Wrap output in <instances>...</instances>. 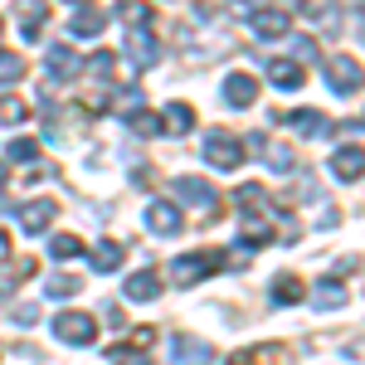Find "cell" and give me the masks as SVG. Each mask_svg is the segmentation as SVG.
Returning a JSON list of instances; mask_svg holds the SVG:
<instances>
[{
  "label": "cell",
  "instance_id": "cell-30",
  "mask_svg": "<svg viewBox=\"0 0 365 365\" xmlns=\"http://www.w3.org/2000/svg\"><path fill=\"white\" fill-rule=\"evenodd\" d=\"M312 297H317V307H341V302H346V287H341L336 278H327V282H317Z\"/></svg>",
  "mask_w": 365,
  "mask_h": 365
},
{
  "label": "cell",
  "instance_id": "cell-38",
  "mask_svg": "<svg viewBox=\"0 0 365 365\" xmlns=\"http://www.w3.org/2000/svg\"><path fill=\"white\" fill-rule=\"evenodd\" d=\"M297 54H302V58H317V39H297Z\"/></svg>",
  "mask_w": 365,
  "mask_h": 365
},
{
  "label": "cell",
  "instance_id": "cell-33",
  "mask_svg": "<svg viewBox=\"0 0 365 365\" xmlns=\"http://www.w3.org/2000/svg\"><path fill=\"white\" fill-rule=\"evenodd\" d=\"M117 20H151V5H141V0H122V5H117Z\"/></svg>",
  "mask_w": 365,
  "mask_h": 365
},
{
  "label": "cell",
  "instance_id": "cell-18",
  "mask_svg": "<svg viewBox=\"0 0 365 365\" xmlns=\"http://www.w3.org/2000/svg\"><path fill=\"white\" fill-rule=\"evenodd\" d=\"M253 141H258V151H263V161H268L273 170H282V175H287V170L297 166V156H292V146H278V141H263V137H253Z\"/></svg>",
  "mask_w": 365,
  "mask_h": 365
},
{
  "label": "cell",
  "instance_id": "cell-6",
  "mask_svg": "<svg viewBox=\"0 0 365 365\" xmlns=\"http://www.w3.org/2000/svg\"><path fill=\"white\" fill-rule=\"evenodd\" d=\"M327 83H331V93H356V88H361V63H356V58H331V63H327Z\"/></svg>",
  "mask_w": 365,
  "mask_h": 365
},
{
  "label": "cell",
  "instance_id": "cell-39",
  "mask_svg": "<svg viewBox=\"0 0 365 365\" xmlns=\"http://www.w3.org/2000/svg\"><path fill=\"white\" fill-rule=\"evenodd\" d=\"M0 258H10V234H0Z\"/></svg>",
  "mask_w": 365,
  "mask_h": 365
},
{
  "label": "cell",
  "instance_id": "cell-23",
  "mask_svg": "<svg viewBox=\"0 0 365 365\" xmlns=\"http://www.w3.org/2000/svg\"><path fill=\"white\" fill-rule=\"evenodd\" d=\"M25 117H29L25 98H15V93H5V98H0V127H20Z\"/></svg>",
  "mask_w": 365,
  "mask_h": 365
},
{
  "label": "cell",
  "instance_id": "cell-19",
  "mask_svg": "<svg viewBox=\"0 0 365 365\" xmlns=\"http://www.w3.org/2000/svg\"><path fill=\"white\" fill-rule=\"evenodd\" d=\"M307 297V287H302V278H292V273H282V278H273V302H282V307H292V302H302Z\"/></svg>",
  "mask_w": 365,
  "mask_h": 365
},
{
  "label": "cell",
  "instance_id": "cell-22",
  "mask_svg": "<svg viewBox=\"0 0 365 365\" xmlns=\"http://www.w3.org/2000/svg\"><path fill=\"white\" fill-rule=\"evenodd\" d=\"M268 239H273L268 220H244V225H239V244H244V249H263Z\"/></svg>",
  "mask_w": 365,
  "mask_h": 365
},
{
  "label": "cell",
  "instance_id": "cell-31",
  "mask_svg": "<svg viewBox=\"0 0 365 365\" xmlns=\"http://www.w3.org/2000/svg\"><path fill=\"white\" fill-rule=\"evenodd\" d=\"M127 122H132L137 137H156V132H161V122H156L151 113H132V108H127Z\"/></svg>",
  "mask_w": 365,
  "mask_h": 365
},
{
  "label": "cell",
  "instance_id": "cell-40",
  "mask_svg": "<svg viewBox=\"0 0 365 365\" xmlns=\"http://www.w3.org/2000/svg\"><path fill=\"white\" fill-rule=\"evenodd\" d=\"M5 190H10V175H5V166H0V195H5Z\"/></svg>",
  "mask_w": 365,
  "mask_h": 365
},
{
  "label": "cell",
  "instance_id": "cell-13",
  "mask_svg": "<svg viewBox=\"0 0 365 365\" xmlns=\"http://www.w3.org/2000/svg\"><path fill=\"white\" fill-rule=\"evenodd\" d=\"M253 34H258V39H282V34H287V15H282V10H253Z\"/></svg>",
  "mask_w": 365,
  "mask_h": 365
},
{
  "label": "cell",
  "instance_id": "cell-35",
  "mask_svg": "<svg viewBox=\"0 0 365 365\" xmlns=\"http://www.w3.org/2000/svg\"><path fill=\"white\" fill-rule=\"evenodd\" d=\"M10 317H15L20 327H39V302H20V307L10 312Z\"/></svg>",
  "mask_w": 365,
  "mask_h": 365
},
{
  "label": "cell",
  "instance_id": "cell-24",
  "mask_svg": "<svg viewBox=\"0 0 365 365\" xmlns=\"http://www.w3.org/2000/svg\"><path fill=\"white\" fill-rule=\"evenodd\" d=\"M93 268H98V273L122 268V244H117V239H103V244H98V253H93Z\"/></svg>",
  "mask_w": 365,
  "mask_h": 365
},
{
  "label": "cell",
  "instance_id": "cell-15",
  "mask_svg": "<svg viewBox=\"0 0 365 365\" xmlns=\"http://www.w3.org/2000/svg\"><path fill=\"white\" fill-rule=\"evenodd\" d=\"M331 170H336L341 180H361V170H365V151L356 146V141H351L346 151H336V156H331Z\"/></svg>",
  "mask_w": 365,
  "mask_h": 365
},
{
  "label": "cell",
  "instance_id": "cell-34",
  "mask_svg": "<svg viewBox=\"0 0 365 365\" xmlns=\"http://www.w3.org/2000/svg\"><path fill=\"white\" fill-rule=\"evenodd\" d=\"M263 185H239V190H234V205H244V210H249V205H263Z\"/></svg>",
  "mask_w": 365,
  "mask_h": 365
},
{
  "label": "cell",
  "instance_id": "cell-42",
  "mask_svg": "<svg viewBox=\"0 0 365 365\" xmlns=\"http://www.w3.org/2000/svg\"><path fill=\"white\" fill-rule=\"evenodd\" d=\"M0 292H5V282H0Z\"/></svg>",
  "mask_w": 365,
  "mask_h": 365
},
{
  "label": "cell",
  "instance_id": "cell-1",
  "mask_svg": "<svg viewBox=\"0 0 365 365\" xmlns=\"http://www.w3.org/2000/svg\"><path fill=\"white\" fill-rule=\"evenodd\" d=\"M220 268H229V253H220V249H205V253H180V258L170 263V278L180 282V287H190V282L210 278V273H220Z\"/></svg>",
  "mask_w": 365,
  "mask_h": 365
},
{
  "label": "cell",
  "instance_id": "cell-2",
  "mask_svg": "<svg viewBox=\"0 0 365 365\" xmlns=\"http://www.w3.org/2000/svg\"><path fill=\"white\" fill-rule=\"evenodd\" d=\"M200 151H205V161L215 170H239L244 166V146H239V137H229V132H210Z\"/></svg>",
  "mask_w": 365,
  "mask_h": 365
},
{
  "label": "cell",
  "instance_id": "cell-11",
  "mask_svg": "<svg viewBox=\"0 0 365 365\" xmlns=\"http://www.w3.org/2000/svg\"><path fill=\"white\" fill-rule=\"evenodd\" d=\"M302 78H307V68L292 63V58H273V63H268V83L273 88H287V93H292V88H302Z\"/></svg>",
  "mask_w": 365,
  "mask_h": 365
},
{
  "label": "cell",
  "instance_id": "cell-16",
  "mask_svg": "<svg viewBox=\"0 0 365 365\" xmlns=\"http://www.w3.org/2000/svg\"><path fill=\"white\" fill-rule=\"evenodd\" d=\"M175 195L185 200V205H215V190H210L200 175H180V180H175Z\"/></svg>",
  "mask_w": 365,
  "mask_h": 365
},
{
  "label": "cell",
  "instance_id": "cell-3",
  "mask_svg": "<svg viewBox=\"0 0 365 365\" xmlns=\"http://www.w3.org/2000/svg\"><path fill=\"white\" fill-rule=\"evenodd\" d=\"M54 336L68 341V346H93L98 322H93L88 312H58V317H54Z\"/></svg>",
  "mask_w": 365,
  "mask_h": 365
},
{
  "label": "cell",
  "instance_id": "cell-4",
  "mask_svg": "<svg viewBox=\"0 0 365 365\" xmlns=\"http://www.w3.org/2000/svg\"><path fill=\"white\" fill-rule=\"evenodd\" d=\"M146 229L161 234V239H175V234L185 229V215H180L170 200H151V205H146Z\"/></svg>",
  "mask_w": 365,
  "mask_h": 365
},
{
  "label": "cell",
  "instance_id": "cell-14",
  "mask_svg": "<svg viewBox=\"0 0 365 365\" xmlns=\"http://www.w3.org/2000/svg\"><path fill=\"white\" fill-rule=\"evenodd\" d=\"M44 68H49V78H73V73H78V54H73L68 44H54V49L44 54Z\"/></svg>",
  "mask_w": 365,
  "mask_h": 365
},
{
  "label": "cell",
  "instance_id": "cell-26",
  "mask_svg": "<svg viewBox=\"0 0 365 365\" xmlns=\"http://www.w3.org/2000/svg\"><path fill=\"white\" fill-rule=\"evenodd\" d=\"M20 78H25V58L10 54V49H0V88L20 83Z\"/></svg>",
  "mask_w": 365,
  "mask_h": 365
},
{
  "label": "cell",
  "instance_id": "cell-37",
  "mask_svg": "<svg viewBox=\"0 0 365 365\" xmlns=\"http://www.w3.org/2000/svg\"><path fill=\"white\" fill-rule=\"evenodd\" d=\"M25 180H29V185H34V180H54V166H29Z\"/></svg>",
  "mask_w": 365,
  "mask_h": 365
},
{
  "label": "cell",
  "instance_id": "cell-5",
  "mask_svg": "<svg viewBox=\"0 0 365 365\" xmlns=\"http://www.w3.org/2000/svg\"><path fill=\"white\" fill-rule=\"evenodd\" d=\"M170 361L175 365H210L215 351H210V341H200V336H175L170 341Z\"/></svg>",
  "mask_w": 365,
  "mask_h": 365
},
{
  "label": "cell",
  "instance_id": "cell-28",
  "mask_svg": "<svg viewBox=\"0 0 365 365\" xmlns=\"http://www.w3.org/2000/svg\"><path fill=\"white\" fill-rule=\"evenodd\" d=\"M108 361L113 365H151V351H146V346H113Z\"/></svg>",
  "mask_w": 365,
  "mask_h": 365
},
{
  "label": "cell",
  "instance_id": "cell-7",
  "mask_svg": "<svg viewBox=\"0 0 365 365\" xmlns=\"http://www.w3.org/2000/svg\"><path fill=\"white\" fill-rule=\"evenodd\" d=\"M156 292H161V273H156V268L132 273V278H127V287H122V297H127V302H151Z\"/></svg>",
  "mask_w": 365,
  "mask_h": 365
},
{
  "label": "cell",
  "instance_id": "cell-41",
  "mask_svg": "<svg viewBox=\"0 0 365 365\" xmlns=\"http://www.w3.org/2000/svg\"><path fill=\"white\" fill-rule=\"evenodd\" d=\"M0 34H5V20H0Z\"/></svg>",
  "mask_w": 365,
  "mask_h": 365
},
{
  "label": "cell",
  "instance_id": "cell-27",
  "mask_svg": "<svg viewBox=\"0 0 365 365\" xmlns=\"http://www.w3.org/2000/svg\"><path fill=\"white\" fill-rule=\"evenodd\" d=\"M49 253H54V258H83V239H78V234H54V239H49Z\"/></svg>",
  "mask_w": 365,
  "mask_h": 365
},
{
  "label": "cell",
  "instance_id": "cell-12",
  "mask_svg": "<svg viewBox=\"0 0 365 365\" xmlns=\"http://www.w3.org/2000/svg\"><path fill=\"white\" fill-rule=\"evenodd\" d=\"M15 15H20L25 39H39V29H44V20H49V5H44V0H20V5H15Z\"/></svg>",
  "mask_w": 365,
  "mask_h": 365
},
{
  "label": "cell",
  "instance_id": "cell-9",
  "mask_svg": "<svg viewBox=\"0 0 365 365\" xmlns=\"http://www.w3.org/2000/svg\"><path fill=\"white\" fill-rule=\"evenodd\" d=\"M127 54H132L137 68H151V63H156V39H151V29L132 25V34H127Z\"/></svg>",
  "mask_w": 365,
  "mask_h": 365
},
{
  "label": "cell",
  "instance_id": "cell-25",
  "mask_svg": "<svg viewBox=\"0 0 365 365\" xmlns=\"http://www.w3.org/2000/svg\"><path fill=\"white\" fill-rule=\"evenodd\" d=\"M44 292H49V297H78V292H83V278H78V273H58V278L44 282Z\"/></svg>",
  "mask_w": 365,
  "mask_h": 365
},
{
  "label": "cell",
  "instance_id": "cell-32",
  "mask_svg": "<svg viewBox=\"0 0 365 365\" xmlns=\"http://www.w3.org/2000/svg\"><path fill=\"white\" fill-rule=\"evenodd\" d=\"M88 63H93V78H103V83H108V78H113V73H117V58L108 54V49H103V54H93V58H88Z\"/></svg>",
  "mask_w": 365,
  "mask_h": 365
},
{
  "label": "cell",
  "instance_id": "cell-8",
  "mask_svg": "<svg viewBox=\"0 0 365 365\" xmlns=\"http://www.w3.org/2000/svg\"><path fill=\"white\" fill-rule=\"evenodd\" d=\"M54 215H58V205H54V200H29L25 210H20V229H25V234H44Z\"/></svg>",
  "mask_w": 365,
  "mask_h": 365
},
{
  "label": "cell",
  "instance_id": "cell-20",
  "mask_svg": "<svg viewBox=\"0 0 365 365\" xmlns=\"http://www.w3.org/2000/svg\"><path fill=\"white\" fill-rule=\"evenodd\" d=\"M229 365H282V346H249V351H239Z\"/></svg>",
  "mask_w": 365,
  "mask_h": 365
},
{
  "label": "cell",
  "instance_id": "cell-17",
  "mask_svg": "<svg viewBox=\"0 0 365 365\" xmlns=\"http://www.w3.org/2000/svg\"><path fill=\"white\" fill-rule=\"evenodd\" d=\"M190 127H195L190 103H170V108H166V122H161V132H170V137H185Z\"/></svg>",
  "mask_w": 365,
  "mask_h": 365
},
{
  "label": "cell",
  "instance_id": "cell-10",
  "mask_svg": "<svg viewBox=\"0 0 365 365\" xmlns=\"http://www.w3.org/2000/svg\"><path fill=\"white\" fill-rule=\"evenodd\" d=\"M253 98H258V83H253L249 73H229L225 78V103L229 108H253Z\"/></svg>",
  "mask_w": 365,
  "mask_h": 365
},
{
  "label": "cell",
  "instance_id": "cell-29",
  "mask_svg": "<svg viewBox=\"0 0 365 365\" xmlns=\"http://www.w3.org/2000/svg\"><path fill=\"white\" fill-rule=\"evenodd\" d=\"M282 122H292V127L307 132V137H322V132H327V117H322V113H287Z\"/></svg>",
  "mask_w": 365,
  "mask_h": 365
},
{
  "label": "cell",
  "instance_id": "cell-36",
  "mask_svg": "<svg viewBox=\"0 0 365 365\" xmlns=\"http://www.w3.org/2000/svg\"><path fill=\"white\" fill-rule=\"evenodd\" d=\"M10 161H34V141H10Z\"/></svg>",
  "mask_w": 365,
  "mask_h": 365
},
{
  "label": "cell",
  "instance_id": "cell-21",
  "mask_svg": "<svg viewBox=\"0 0 365 365\" xmlns=\"http://www.w3.org/2000/svg\"><path fill=\"white\" fill-rule=\"evenodd\" d=\"M103 10H78L73 20H68V34H78V39H93V34H103Z\"/></svg>",
  "mask_w": 365,
  "mask_h": 365
}]
</instances>
